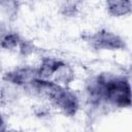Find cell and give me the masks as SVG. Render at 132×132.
Wrapping results in <instances>:
<instances>
[{
    "label": "cell",
    "instance_id": "6",
    "mask_svg": "<svg viewBox=\"0 0 132 132\" xmlns=\"http://www.w3.org/2000/svg\"><path fill=\"white\" fill-rule=\"evenodd\" d=\"M109 11L114 15H122L130 11L131 1H109L107 2Z\"/></svg>",
    "mask_w": 132,
    "mask_h": 132
},
{
    "label": "cell",
    "instance_id": "1",
    "mask_svg": "<svg viewBox=\"0 0 132 132\" xmlns=\"http://www.w3.org/2000/svg\"><path fill=\"white\" fill-rule=\"evenodd\" d=\"M91 94L96 98H104L118 106H129L131 103L129 82L121 77L99 76L91 86Z\"/></svg>",
    "mask_w": 132,
    "mask_h": 132
},
{
    "label": "cell",
    "instance_id": "4",
    "mask_svg": "<svg viewBox=\"0 0 132 132\" xmlns=\"http://www.w3.org/2000/svg\"><path fill=\"white\" fill-rule=\"evenodd\" d=\"M38 76V71L33 69H20L14 72L7 73L5 75V78L13 84H26V82H32L35 78Z\"/></svg>",
    "mask_w": 132,
    "mask_h": 132
},
{
    "label": "cell",
    "instance_id": "2",
    "mask_svg": "<svg viewBox=\"0 0 132 132\" xmlns=\"http://www.w3.org/2000/svg\"><path fill=\"white\" fill-rule=\"evenodd\" d=\"M31 84L37 91H40L45 96H47L65 113L72 116L76 112L78 104L76 97L71 92L55 82L47 81L42 78H35Z\"/></svg>",
    "mask_w": 132,
    "mask_h": 132
},
{
    "label": "cell",
    "instance_id": "3",
    "mask_svg": "<svg viewBox=\"0 0 132 132\" xmlns=\"http://www.w3.org/2000/svg\"><path fill=\"white\" fill-rule=\"evenodd\" d=\"M90 41L96 48L116 50L123 48L125 46V43L118 35L107 31H100L95 33L90 37Z\"/></svg>",
    "mask_w": 132,
    "mask_h": 132
},
{
    "label": "cell",
    "instance_id": "5",
    "mask_svg": "<svg viewBox=\"0 0 132 132\" xmlns=\"http://www.w3.org/2000/svg\"><path fill=\"white\" fill-rule=\"evenodd\" d=\"M63 66H65V64L62 63L61 61L46 58L43 60V62L41 64V67L38 71V75L41 77H48L50 75H52L54 72L58 71Z\"/></svg>",
    "mask_w": 132,
    "mask_h": 132
},
{
    "label": "cell",
    "instance_id": "7",
    "mask_svg": "<svg viewBox=\"0 0 132 132\" xmlns=\"http://www.w3.org/2000/svg\"><path fill=\"white\" fill-rule=\"evenodd\" d=\"M20 42H21L20 38L16 34H8L3 38L1 44L5 48H11V47H14L16 44H19Z\"/></svg>",
    "mask_w": 132,
    "mask_h": 132
},
{
    "label": "cell",
    "instance_id": "8",
    "mask_svg": "<svg viewBox=\"0 0 132 132\" xmlns=\"http://www.w3.org/2000/svg\"><path fill=\"white\" fill-rule=\"evenodd\" d=\"M3 126H4V123H3L2 118L0 117V131H3Z\"/></svg>",
    "mask_w": 132,
    "mask_h": 132
}]
</instances>
